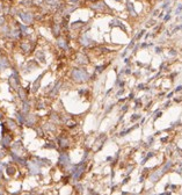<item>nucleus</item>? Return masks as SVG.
I'll return each instance as SVG.
<instances>
[{"instance_id":"nucleus-29","label":"nucleus","mask_w":182,"mask_h":195,"mask_svg":"<svg viewBox=\"0 0 182 195\" xmlns=\"http://www.w3.org/2000/svg\"><path fill=\"white\" fill-rule=\"evenodd\" d=\"M173 94H174V93H173V92H171V93L167 95V98H168V99H169V98H172V97H173Z\"/></svg>"},{"instance_id":"nucleus-13","label":"nucleus","mask_w":182,"mask_h":195,"mask_svg":"<svg viewBox=\"0 0 182 195\" xmlns=\"http://www.w3.org/2000/svg\"><path fill=\"white\" fill-rule=\"evenodd\" d=\"M46 2L49 5H51V6H56V5H58L59 0H46Z\"/></svg>"},{"instance_id":"nucleus-26","label":"nucleus","mask_w":182,"mask_h":195,"mask_svg":"<svg viewBox=\"0 0 182 195\" xmlns=\"http://www.w3.org/2000/svg\"><path fill=\"white\" fill-rule=\"evenodd\" d=\"M162 115V113L161 112H160V113H158V114H157V115H155V116H154V120H157V118H158V117H160Z\"/></svg>"},{"instance_id":"nucleus-9","label":"nucleus","mask_w":182,"mask_h":195,"mask_svg":"<svg viewBox=\"0 0 182 195\" xmlns=\"http://www.w3.org/2000/svg\"><path fill=\"white\" fill-rule=\"evenodd\" d=\"M162 173H163L162 171H158V172L153 173V174L151 176V180H152L153 182H155V181H157V179H159V178L162 176Z\"/></svg>"},{"instance_id":"nucleus-2","label":"nucleus","mask_w":182,"mask_h":195,"mask_svg":"<svg viewBox=\"0 0 182 195\" xmlns=\"http://www.w3.org/2000/svg\"><path fill=\"white\" fill-rule=\"evenodd\" d=\"M83 172H85V164H83V161H82L80 164H78V165L74 167V170L72 171V178H73V180H74V181H78L81 178V176L83 174Z\"/></svg>"},{"instance_id":"nucleus-33","label":"nucleus","mask_w":182,"mask_h":195,"mask_svg":"<svg viewBox=\"0 0 182 195\" xmlns=\"http://www.w3.org/2000/svg\"><path fill=\"white\" fill-rule=\"evenodd\" d=\"M128 181H129V178H126V179H125V180H124V181H123V183H126V182H128Z\"/></svg>"},{"instance_id":"nucleus-10","label":"nucleus","mask_w":182,"mask_h":195,"mask_svg":"<svg viewBox=\"0 0 182 195\" xmlns=\"http://www.w3.org/2000/svg\"><path fill=\"white\" fill-rule=\"evenodd\" d=\"M85 24V22L83 21H81V20H78V21H74L73 23H72V28L73 29H77V28H79V27H81V26H83Z\"/></svg>"},{"instance_id":"nucleus-22","label":"nucleus","mask_w":182,"mask_h":195,"mask_svg":"<svg viewBox=\"0 0 182 195\" xmlns=\"http://www.w3.org/2000/svg\"><path fill=\"white\" fill-rule=\"evenodd\" d=\"M182 90V85H180V86H178L176 88H175V92H180Z\"/></svg>"},{"instance_id":"nucleus-8","label":"nucleus","mask_w":182,"mask_h":195,"mask_svg":"<svg viewBox=\"0 0 182 195\" xmlns=\"http://www.w3.org/2000/svg\"><path fill=\"white\" fill-rule=\"evenodd\" d=\"M126 8H128V11L130 12V14L132 15V16H136L137 15V13H136V11H135V8H133V4L131 2V1H126Z\"/></svg>"},{"instance_id":"nucleus-21","label":"nucleus","mask_w":182,"mask_h":195,"mask_svg":"<svg viewBox=\"0 0 182 195\" xmlns=\"http://www.w3.org/2000/svg\"><path fill=\"white\" fill-rule=\"evenodd\" d=\"M163 20H165V21H168V20H171V14H169V13H167V14L163 16Z\"/></svg>"},{"instance_id":"nucleus-5","label":"nucleus","mask_w":182,"mask_h":195,"mask_svg":"<svg viewBox=\"0 0 182 195\" xmlns=\"http://www.w3.org/2000/svg\"><path fill=\"white\" fill-rule=\"evenodd\" d=\"M59 164H61V165H70L71 164L70 158H68V156L66 153L61 155V157H59Z\"/></svg>"},{"instance_id":"nucleus-24","label":"nucleus","mask_w":182,"mask_h":195,"mask_svg":"<svg viewBox=\"0 0 182 195\" xmlns=\"http://www.w3.org/2000/svg\"><path fill=\"white\" fill-rule=\"evenodd\" d=\"M155 52H157V54H160V52H161V48H158V47H157V48H155Z\"/></svg>"},{"instance_id":"nucleus-11","label":"nucleus","mask_w":182,"mask_h":195,"mask_svg":"<svg viewBox=\"0 0 182 195\" xmlns=\"http://www.w3.org/2000/svg\"><path fill=\"white\" fill-rule=\"evenodd\" d=\"M59 143H61V146H63V148L68 146V142H67V139H65V138H61V139H59Z\"/></svg>"},{"instance_id":"nucleus-27","label":"nucleus","mask_w":182,"mask_h":195,"mask_svg":"<svg viewBox=\"0 0 182 195\" xmlns=\"http://www.w3.org/2000/svg\"><path fill=\"white\" fill-rule=\"evenodd\" d=\"M122 110H123V112H126V110H128V105H125V106H123V108H122Z\"/></svg>"},{"instance_id":"nucleus-31","label":"nucleus","mask_w":182,"mask_h":195,"mask_svg":"<svg viewBox=\"0 0 182 195\" xmlns=\"http://www.w3.org/2000/svg\"><path fill=\"white\" fill-rule=\"evenodd\" d=\"M147 47V43H143L142 44V48H146Z\"/></svg>"},{"instance_id":"nucleus-6","label":"nucleus","mask_w":182,"mask_h":195,"mask_svg":"<svg viewBox=\"0 0 182 195\" xmlns=\"http://www.w3.org/2000/svg\"><path fill=\"white\" fill-rule=\"evenodd\" d=\"M109 24H110V27H121V28L123 29V30H125V27L123 26V23H122V22L120 21V20H117V19L111 20Z\"/></svg>"},{"instance_id":"nucleus-34","label":"nucleus","mask_w":182,"mask_h":195,"mask_svg":"<svg viewBox=\"0 0 182 195\" xmlns=\"http://www.w3.org/2000/svg\"><path fill=\"white\" fill-rule=\"evenodd\" d=\"M80 0H71V2H79Z\"/></svg>"},{"instance_id":"nucleus-15","label":"nucleus","mask_w":182,"mask_h":195,"mask_svg":"<svg viewBox=\"0 0 182 195\" xmlns=\"http://www.w3.org/2000/svg\"><path fill=\"white\" fill-rule=\"evenodd\" d=\"M181 11H182V4H180V5L178 6V8L175 9V14H176V15H179V14L181 13Z\"/></svg>"},{"instance_id":"nucleus-35","label":"nucleus","mask_w":182,"mask_h":195,"mask_svg":"<svg viewBox=\"0 0 182 195\" xmlns=\"http://www.w3.org/2000/svg\"><path fill=\"white\" fill-rule=\"evenodd\" d=\"M116 1H122V0H116Z\"/></svg>"},{"instance_id":"nucleus-23","label":"nucleus","mask_w":182,"mask_h":195,"mask_svg":"<svg viewBox=\"0 0 182 195\" xmlns=\"http://www.w3.org/2000/svg\"><path fill=\"white\" fill-rule=\"evenodd\" d=\"M8 173H9V174H13V173H14V168L8 167Z\"/></svg>"},{"instance_id":"nucleus-25","label":"nucleus","mask_w":182,"mask_h":195,"mask_svg":"<svg viewBox=\"0 0 182 195\" xmlns=\"http://www.w3.org/2000/svg\"><path fill=\"white\" fill-rule=\"evenodd\" d=\"M137 87H138V90H144V84H139Z\"/></svg>"},{"instance_id":"nucleus-30","label":"nucleus","mask_w":182,"mask_h":195,"mask_svg":"<svg viewBox=\"0 0 182 195\" xmlns=\"http://www.w3.org/2000/svg\"><path fill=\"white\" fill-rule=\"evenodd\" d=\"M158 12H159L158 9H157V11H154V12H153V15H154V16H155V15H158Z\"/></svg>"},{"instance_id":"nucleus-18","label":"nucleus","mask_w":182,"mask_h":195,"mask_svg":"<svg viewBox=\"0 0 182 195\" xmlns=\"http://www.w3.org/2000/svg\"><path fill=\"white\" fill-rule=\"evenodd\" d=\"M138 118H140V115L135 114V115H132V117H131V121H136V120H138Z\"/></svg>"},{"instance_id":"nucleus-3","label":"nucleus","mask_w":182,"mask_h":195,"mask_svg":"<svg viewBox=\"0 0 182 195\" xmlns=\"http://www.w3.org/2000/svg\"><path fill=\"white\" fill-rule=\"evenodd\" d=\"M91 8L93 11L98 12V13H103L108 7H107V5H106V2L103 0H98V1H95V2H93L91 5Z\"/></svg>"},{"instance_id":"nucleus-4","label":"nucleus","mask_w":182,"mask_h":195,"mask_svg":"<svg viewBox=\"0 0 182 195\" xmlns=\"http://www.w3.org/2000/svg\"><path fill=\"white\" fill-rule=\"evenodd\" d=\"M20 18L22 19V21L24 23H31V21H33V14H30V13H21Z\"/></svg>"},{"instance_id":"nucleus-12","label":"nucleus","mask_w":182,"mask_h":195,"mask_svg":"<svg viewBox=\"0 0 182 195\" xmlns=\"http://www.w3.org/2000/svg\"><path fill=\"white\" fill-rule=\"evenodd\" d=\"M58 44H59V47H61V48H67V44H66V42H65L64 39H58Z\"/></svg>"},{"instance_id":"nucleus-16","label":"nucleus","mask_w":182,"mask_h":195,"mask_svg":"<svg viewBox=\"0 0 182 195\" xmlns=\"http://www.w3.org/2000/svg\"><path fill=\"white\" fill-rule=\"evenodd\" d=\"M144 33H145V30H144V29H143V30H140V31H139V34H138V35H137V36H136V39H142V36H143V35H144Z\"/></svg>"},{"instance_id":"nucleus-7","label":"nucleus","mask_w":182,"mask_h":195,"mask_svg":"<svg viewBox=\"0 0 182 195\" xmlns=\"http://www.w3.org/2000/svg\"><path fill=\"white\" fill-rule=\"evenodd\" d=\"M80 43L82 45H86V47H88V45H91L92 43H93V41L91 39H88L86 35H82L80 37Z\"/></svg>"},{"instance_id":"nucleus-19","label":"nucleus","mask_w":182,"mask_h":195,"mask_svg":"<svg viewBox=\"0 0 182 195\" xmlns=\"http://www.w3.org/2000/svg\"><path fill=\"white\" fill-rule=\"evenodd\" d=\"M146 26H147V27H151V26H154V20H150V21H147Z\"/></svg>"},{"instance_id":"nucleus-14","label":"nucleus","mask_w":182,"mask_h":195,"mask_svg":"<svg viewBox=\"0 0 182 195\" xmlns=\"http://www.w3.org/2000/svg\"><path fill=\"white\" fill-rule=\"evenodd\" d=\"M171 166H172V161H167V164L163 166V168H162V172L165 173V171L166 170H168V168H171Z\"/></svg>"},{"instance_id":"nucleus-32","label":"nucleus","mask_w":182,"mask_h":195,"mask_svg":"<svg viewBox=\"0 0 182 195\" xmlns=\"http://www.w3.org/2000/svg\"><path fill=\"white\" fill-rule=\"evenodd\" d=\"M129 99H133V93H131V94L129 95Z\"/></svg>"},{"instance_id":"nucleus-20","label":"nucleus","mask_w":182,"mask_h":195,"mask_svg":"<svg viewBox=\"0 0 182 195\" xmlns=\"http://www.w3.org/2000/svg\"><path fill=\"white\" fill-rule=\"evenodd\" d=\"M133 45H135V39H132V41H131V42H130V44H129V45H128V48H126V49H128V50H129V49H130V48H132V47H133Z\"/></svg>"},{"instance_id":"nucleus-1","label":"nucleus","mask_w":182,"mask_h":195,"mask_svg":"<svg viewBox=\"0 0 182 195\" xmlns=\"http://www.w3.org/2000/svg\"><path fill=\"white\" fill-rule=\"evenodd\" d=\"M72 78L74 79L76 81H78V82H83V81H86L87 79L89 78V76H88V73L85 70L74 69L72 71Z\"/></svg>"},{"instance_id":"nucleus-28","label":"nucleus","mask_w":182,"mask_h":195,"mask_svg":"<svg viewBox=\"0 0 182 195\" xmlns=\"http://www.w3.org/2000/svg\"><path fill=\"white\" fill-rule=\"evenodd\" d=\"M123 92H124V90H123V88H122L121 91H118V93H117V95H121L122 93H123Z\"/></svg>"},{"instance_id":"nucleus-17","label":"nucleus","mask_w":182,"mask_h":195,"mask_svg":"<svg viewBox=\"0 0 182 195\" xmlns=\"http://www.w3.org/2000/svg\"><path fill=\"white\" fill-rule=\"evenodd\" d=\"M169 4H171V0L165 1V2H163V5H162V8H163V9H165V8H167V7L169 6Z\"/></svg>"}]
</instances>
